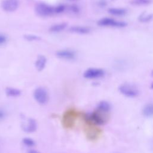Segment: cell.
<instances>
[{
  "mask_svg": "<svg viewBox=\"0 0 153 153\" xmlns=\"http://www.w3.org/2000/svg\"><path fill=\"white\" fill-rule=\"evenodd\" d=\"M23 38L27 41H36L41 39V38L34 34H26L23 35Z\"/></svg>",
  "mask_w": 153,
  "mask_h": 153,
  "instance_id": "cell-21",
  "label": "cell"
},
{
  "mask_svg": "<svg viewBox=\"0 0 153 153\" xmlns=\"http://www.w3.org/2000/svg\"><path fill=\"white\" fill-rule=\"evenodd\" d=\"M69 9L70 10L71 12L74 13V14H77L79 12V8L78 6H77L75 4H72V5H71L69 7Z\"/></svg>",
  "mask_w": 153,
  "mask_h": 153,
  "instance_id": "cell-24",
  "label": "cell"
},
{
  "mask_svg": "<svg viewBox=\"0 0 153 153\" xmlns=\"http://www.w3.org/2000/svg\"><path fill=\"white\" fill-rule=\"evenodd\" d=\"M67 27V23L63 22L60 23H57L50 26L49 30L52 33H58L63 30Z\"/></svg>",
  "mask_w": 153,
  "mask_h": 153,
  "instance_id": "cell-16",
  "label": "cell"
},
{
  "mask_svg": "<svg viewBox=\"0 0 153 153\" xmlns=\"http://www.w3.org/2000/svg\"><path fill=\"white\" fill-rule=\"evenodd\" d=\"M7 41V36L2 33H0V45L4 44Z\"/></svg>",
  "mask_w": 153,
  "mask_h": 153,
  "instance_id": "cell-26",
  "label": "cell"
},
{
  "mask_svg": "<svg viewBox=\"0 0 153 153\" xmlns=\"http://www.w3.org/2000/svg\"><path fill=\"white\" fill-rule=\"evenodd\" d=\"M97 25L102 27L123 28L127 26V23L122 20H118L112 17H103L97 21Z\"/></svg>",
  "mask_w": 153,
  "mask_h": 153,
  "instance_id": "cell-3",
  "label": "cell"
},
{
  "mask_svg": "<svg viewBox=\"0 0 153 153\" xmlns=\"http://www.w3.org/2000/svg\"><path fill=\"white\" fill-rule=\"evenodd\" d=\"M105 71L100 68H89L83 73V76L88 79H96L103 77Z\"/></svg>",
  "mask_w": 153,
  "mask_h": 153,
  "instance_id": "cell-6",
  "label": "cell"
},
{
  "mask_svg": "<svg viewBox=\"0 0 153 153\" xmlns=\"http://www.w3.org/2000/svg\"><path fill=\"white\" fill-rule=\"evenodd\" d=\"M47 64V58L43 55H39L35 62V66L38 71H42L44 69Z\"/></svg>",
  "mask_w": 153,
  "mask_h": 153,
  "instance_id": "cell-13",
  "label": "cell"
},
{
  "mask_svg": "<svg viewBox=\"0 0 153 153\" xmlns=\"http://www.w3.org/2000/svg\"><path fill=\"white\" fill-rule=\"evenodd\" d=\"M108 13L114 17H123L127 13V10L123 7H114L108 9Z\"/></svg>",
  "mask_w": 153,
  "mask_h": 153,
  "instance_id": "cell-10",
  "label": "cell"
},
{
  "mask_svg": "<svg viewBox=\"0 0 153 153\" xmlns=\"http://www.w3.org/2000/svg\"><path fill=\"white\" fill-rule=\"evenodd\" d=\"M108 2L106 0H98L97 5L100 8H105L107 6Z\"/></svg>",
  "mask_w": 153,
  "mask_h": 153,
  "instance_id": "cell-25",
  "label": "cell"
},
{
  "mask_svg": "<svg viewBox=\"0 0 153 153\" xmlns=\"http://www.w3.org/2000/svg\"><path fill=\"white\" fill-rule=\"evenodd\" d=\"M19 6V0H4L1 4L2 8L6 12H13L18 8Z\"/></svg>",
  "mask_w": 153,
  "mask_h": 153,
  "instance_id": "cell-8",
  "label": "cell"
},
{
  "mask_svg": "<svg viewBox=\"0 0 153 153\" xmlns=\"http://www.w3.org/2000/svg\"><path fill=\"white\" fill-rule=\"evenodd\" d=\"M152 3V0H131V4L136 6H146Z\"/></svg>",
  "mask_w": 153,
  "mask_h": 153,
  "instance_id": "cell-20",
  "label": "cell"
},
{
  "mask_svg": "<svg viewBox=\"0 0 153 153\" xmlns=\"http://www.w3.org/2000/svg\"><path fill=\"white\" fill-rule=\"evenodd\" d=\"M118 90L121 94L130 98L136 97L139 94L138 88L135 85L130 83L121 84L118 87Z\"/></svg>",
  "mask_w": 153,
  "mask_h": 153,
  "instance_id": "cell-4",
  "label": "cell"
},
{
  "mask_svg": "<svg viewBox=\"0 0 153 153\" xmlns=\"http://www.w3.org/2000/svg\"><path fill=\"white\" fill-rule=\"evenodd\" d=\"M57 57L63 60H72L75 57V53L74 51L71 50H60L56 52Z\"/></svg>",
  "mask_w": 153,
  "mask_h": 153,
  "instance_id": "cell-9",
  "label": "cell"
},
{
  "mask_svg": "<svg viewBox=\"0 0 153 153\" xmlns=\"http://www.w3.org/2000/svg\"><path fill=\"white\" fill-rule=\"evenodd\" d=\"M114 68L118 71H124L127 69L128 63L124 59H118L114 62Z\"/></svg>",
  "mask_w": 153,
  "mask_h": 153,
  "instance_id": "cell-14",
  "label": "cell"
},
{
  "mask_svg": "<svg viewBox=\"0 0 153 153\" xmlns=\"http://www.w3.org/2000/svg\"><path fill=\"white\" fill-rule=\"evenodd\" d=\"M69 30L72 33L85 35L90 33L91 30L90 27L85 26H72L69 29Z\"/></svg>",
  "mask_w": 153,
  "mask_h": 153,
  "instance_id": "cell-12",
  "label": "cell"
},
{
  "mask_svg": "<svg viewBox=\"0 0 153 153\" xmlns=\"http://www.w3.org/2000/svg\"><path fill=\"white\" fill-rule=\"evenodd\" d=\"M68 1H76L77 0H68Z\"/></svg>",
  "mask_w": 153,
  "mask_h": 153,
  "instance_id": "cell-31",
  "label": "cell"
},
{
  "mask_svg": "<svg viewBox=\"0 0 153 153\" xmlns=\"http://www.w3.org/2000/svg\"><path fill=\"white\" fill-rule=\"evenodd\" d=\"M35 100L41 105H44L48 100V94L45 88L42 87L36 88L33 92Z\"/></svg>",
  "mask_w": 153,
  "mask_h": 153,
  "instance_id": "cell-7",
  "label": "cell"
},
{
  "mask_svg": "<svg viewBox=\"0 0 153 153\" xmlns=\"http://www.w3.org/2000/svg\"><path fill=\"white\" fill-rule=\"evenodd\" d=\"M5 112L3 111L0 109V121L3 120L5 118Z\"/></svg>",
  "mask_w": 153,
  "mask_h": 153,
  "instance_id": "cell-27",
  "label": "cell"
},
{
  "mask_svg": "<svg viewBox=\"0 0 153 153\" xmlns=\"http://www.w3.org/2000/svg\"><path fill=\"white\" fill-rule=\"evenodd\" d=\"M142 114L146 117L153 116V103H149L145 105L142 109Z\"/></svg>",
  "mask_w": 153,
  "mask_h": 153,
  "instance_id": "cell-17",
  "label": "cell"
},
{
  "mask_svg": "<svg viewBox=\"0 0 153 153\" xmlns=\"http://www.w3.org/2000/svg\"><path fill=\"white\" fill-rule=\"evenodd\" d=\"M84 119L85 121L91 123L96 126L103 125L109 120V113L96 109L89 114H84Z\"/></svg>",
  "mask_w": 153,
  "mask_h": 153,
  "instance_id": "cell-1",
  "label": "cell"
},
{
  "mask_svg": "<svg viewBox=\"0 0 153 153\" xmlns=\"http://www.w3.org/2000/svg\"><path fill=\"white\" fill-rule=\"evenodd\" d=\"M36 121L32 118H29L26 124H23L22 125L23 130L27 133H33L36 131Z\"/></svg>",
  "mask_w": 153,
  "mask_h": 153,
  "instance_id": "cell-11",
  "label": "cell"
},
{
  "mask_svg": "<svg viewBox=\"0 0 153 153\" xmlns=\"http://www.w3.org/2000/svg\"><path fill=\"white\" fill-rule=\"evenodd\" d=\"M97 109L109 113L111 110V105L108 102L105 100H102V101H100L97 105Z\"/></svg>",
  "mask_w": 153,
  "mask_h": 153,
  "instance_id": "cell-19",
  "label": "cell"
},
{
  "mask_svg": "<svg viewBox=\"0 0 153 153\" xmlns=\"http://www.w3.org/2000/svg\"><path fill=\"white\" fill-rule=\"evenodd\" d=\"M151 76L153 77V70L151 71Z\"/></svg>",
  "mask_w": 153,
  "mask_h": 153,
  "instance_id": "cell-30",
  "label": "cell"
},
{
  "mask_svg": "<svg viewBox=\"0 0 153 153\" xmlns=\"http://www.w3.org/2000/svg\"><path fill=\"white\" fill-rule=\"evenodd\" d=\"M153 19V14L143 12L138 16V20L140 23H147L151 22Z\"/></svg>",
  "mask_w": 153,
  "mask_h": 153,
  "instance_id": "cell-15",
  "label": "cell"
},
{
  "mask_svg": "<svg viewBox=\"0 0 153 153\" xmlns=\"http://www.w3.org/2000/svg\"><path fill=\"white\" fill-rule=\"evenodd\" d=\"M5 93L9 97H16L21 94V91L16 88L14 87H7L5 89Z\"/></svg>",
  "mask_w": 153,
  "mask_h": 153,
  "instance_id": "cell-18",
  "label": "cell"
},
{
  "mask_svg": "<svg viewBox=\"0 0 153 153\" xmlns=\"http://www.w3.org/2000/svg\"><path fill=\"white\" fill-rule=\"evenodd\" d=\"M28 153H41V152H39V151H36V150H30L28 152Z\"/></svg>",
  "mask_w": 153,
  "mask_h": 153,
  "instance_id": "cell-28",
  "label": "cell"
},
{
  "mask_svg": "<svg viewBox=\"0 0 153 153\" xmlns=\"http://www.w3.org/2000/svg\"><path fill=\"white\" fill-rule=\"evenodd\" d=\"M22 142L25 145L29 147H32L35 145V141L30 137H24L22 140Z\"/></svg>",
  "mask_w": 153,
  "mask_h": 153,
  "instance_id": "cell-22",
  "label": "cell"
},
{
  "mask_svg": "<svg viewBox=\"0 0 153 153\" xmlns=\"http://www.w3.org/2000/svg\"><path fill=\"white\" fill-rule=\"evenodd\" d=\"M150 88H151V89H153V82H151V85H150Z\"/></svg>",
  "mask_w": 153,
  "mask_h": 153,
  "instance_id": "cell-29",
  "label": "cell"
},
{
  "mask_svg": "<svg viewBox=\"0 0 153 153\" xmlns=\"http://www.w3.org/2000/svg\"><path fill=\"white\" fill-rule=\"evenodd\" d=\"M66 6L63 4H60L56 7H54V14H61L66 10Z\"/></svg>",
  "mask_w": 153,
  "mask_h": 153,
  "instance_id": "cell-23",
  "label": "cell"
},
{
  "mask_svg": "<svg viewBox=\"0 0 153 153\" xmlns=\"http://www.w3.org/2000/svg\"><path fill=\"white\" fill-rule=\"evenodd\" d=\"M35 11L36 14L41 17H47L54 14V7L44 2L37 4L35 7Z\"/></svg>",
  "mask_w": 153,
  "mask_h": 153,
  "instance_id": "cell-5",
  "label": "cell"
},
{
  "mask_svg": "<svg viewBox=\"0 0 153 153\" xmlns=\"http://www.w3.org/2000/svg\"><path fill=\"white\" fill-rule=\"evenodd\" d=\"M79 115V112L75 109L70 108L67 109L63 114L62 118V124L64 128L71 129L74 127L75 121Z\"/></svg>",
  "mask_w": 153,
  "mask_h": 153,
  "instance_id": "cell-2",
  "label": "cell"
}]
</instances>
